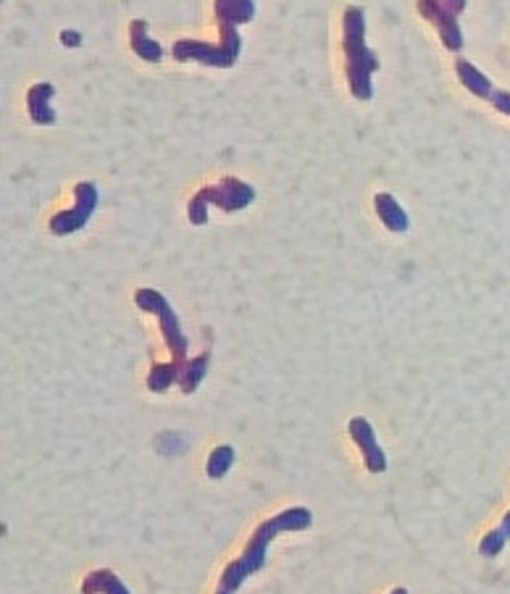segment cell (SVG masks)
<instances>
[{"label": "cell", "instance_id": "cell-19", "mask_svg": "<svg viewBox=\"0 0 510 594\" xmlns=\"http://www.w3.org/2000/svg\"><path fill=\"white\" fill-rule=\"evenodd\" d=\"M61 42H64L66 48H79L82 46V35L74 33V29H64V33H61Z\"/></svg>", "mask_w": 510, "mask_h": 594}, {"label": "cell", "instance_id": "cell-13", "mask_svg": "<svg viewBox=\"0 0 510 594\" xmlns=\"http://www.w3.org/2000/svg\"><path fill=\"white\" fill-rule=\"evenodd\" d=\"M456 72H458L460 85H463L471 95L489 101V95H493V82H489L487 74L479 72L474 64H469V61H463V59L456 61Z\"/></svg>", "mask_w": 510, "mask_h": 594}, {"label": "cell", "instance_id": "cell-1", "mask_svg": "<svg viewBox=\"0 0 510 594\" xmlns=\"http://www.w3.org/2000/svg\"><path fill=\"white\" fill-rule=\"evenodd\" d=\"M214 14L219 22L221 40L216 46L197 40H179L174 42L171 53L179 64H197L216 66V69H232L242 53V37L238 35L240 24H247L255 18V0H214Z\"/></svg>", "mask_w": 510, "mask_h": 594}, {"label": "cell", "instance_id": "cell-18", "mask_svg": "<svg viewBox=\"0 0 510 594\" xmlns=\"http://www.w3.org/2000/svg\"><path fill=\"white\" fill-rule=\"evenodd\" d=\"M489 103L495 105L500 114H508L510 116V92L506 90H493V95H489Z\"/></svg>", "mask_w": 510, "mask_h": 594}, {"label": "cell", "instance_id": "cell-11", "mask_svg": "<svg viewBox=\"0 0 510 594\" xmlns=\"http://www.w3.org/2000/svg\"><path fill=\"white\" fill-rule=\"evenodd\" d=\"M374 208H377V216H379V219H382V224L387 227L390 232H397V234L408 232L410 219H408L406 210H403L400 203H397V197H395V195L379 193V195L374 197Z\"/></svg>", "mask_w": 510, "mask_h": 594}, {"label": "cell", "instance_id": "cell-8", "mask_svg": "<svg viewBox=\"0 0 510 594\" xmlns=\"http://www.w3.org/2000/svg\"><path fill=\"white\" fill-rule=\"evenodd\" d=\"M347 431H350L353 442L358 444L360 455H364L366 468H369L371 474H384V472H387V455H384V450L379 448L377 435H374V426H371V421H366L364 416L350 418V424H347Z\"/></svg>", "mask_w": 510, "mask_h": 594}, {"label": "cell", "instance_id": "cell-20", "mask_svg": "<svg viewBox=\"0 0 510 594\" xmlns=\"http://www.w3.org/2000/svg\"><path fill=\"white\" fill-rule=\"evenodd\" d=\"M390 594H408V590H406V586H397V590H392Z\"/></svg>", "mask_w": 510, "mask_h": 594}, {"label": "cell", "instance_id": "cell-9", "mask_svg": "<svg viewBox=\"0 0 510 594\" xmlns=\"http://www.w3.org/2000/svg\"><path fill=\"white\" fill-rule=\"evenodd\" d=\"M129 42H132V51L140 55L142 61H148V64H158V61L164 59V46L148 35V22H142V18H135V22L129 24Z\"/></svg>", "mask_w": 510, "mask_h": 594}, {"label": "cell", "instance_id": "cell-5", "mask_svg": "<svg viewBox=\"0 0 510 594\" xmlns=\"http://www.w3.org/2000/svg\"><path fill=\"white\" fill-rule=\"evenodd\" d=\"M135 302L140 311L158 315V324L161 332H164L166 345H169L171 358H174V366H177L179 374H182V369L188 366V337L182 334V324H179V315L171 308V302L166 300V295H161L158 289L153 287H142L135 293Z\"/></svg>", "mask_w": 510, "mask_h": 594}, {"label": "cell", "instance_id": "cell-14", "mask_svg": "<svg viewBox=\"0 0 510 594\" xmlns=\"http://www.w3.org/2000/svg\"><path fill=\"white\" fill-rule=\"evenodd\" d=\"M234 461H238V453H234L232 444H219L205 463V472H208L211 479H224L229 472H232Z\"/></svg>", "mask_w": 510, "mask_h": 594}, {"label": "cell", "instance_id": "cell-15", "mask_svg": "<svg viewBox=\"0 0 510 594\" xmlns=\"http://www.w3.org/2000/svg\"><path fill=\"white\" fill-rule=\"evenodd\" d=\"M205 371H208V352H203V356L188 361V366H184L182 374H179V387H182L184 395H192L197 387H201Z\"/></svg>", "mask_w": 510, "mask_h": 594}, {"label": "cell", "instance_id": "cell-6", "mask_svg": "<svg viewBox=\"0 0 510 594\" xmlns=\"http://www.w3.org/2000/svg\"><path fill=\"white\" fill-rule=\"evenodd\" d=\"M469 0H419V14L437 27L443 46L450 53H458L463 48V35H460L458 16L463 14Z\"/></svg>", "mask_w": 510, "mask_h": 594}, {"label": "cell", "instance_id": "cell-3", "mask_svg": "<svg viewBox=\"0 0 510 594\" xmlns=\"http://www.w3.org/2000/svg\"><path fill=\"white\" fill-rule=\"evenodd\" d=\"M342 48L347 59V85L358 101L374 98V82L371 74L379 69L374 51L366 48V11L360 5H347L342 16Z\"/></svg>", "mask_w": 510, "mask_h": 594}, {"label": "cell", "instance_id": "cell-12", "mask_svg": "<svg viewBox=\"0 0 510 594\" xmlns=\"http://www.w3.org/2000/svg\"><path fill=\"white\" fill-rule=\"evenodd\" d=\"M82 594H132L127 590V584L116 577L111 568H98L90 571L82 581Z\"/></svg>", "mask_w": 510, "mask_h": 594}, {"label": "cell", "instance_id": "cell-17", "mask_svg": "<svg viewBox=\"0 0 510 594\" xmlns=\"http://www.w3.org/2000/svg\"><path fill=\"white\" fill-rule=\"evenodd\" d=\"M174 382H179V371L174 363H161V366H153L151 376H148V387L151 392H166Z\"/></svg>", "mask_w": 510, "mask_h": 594}, {"label": "cell", "instance_id": "cell-4", "mask_svg": "<svg viewBox=\"0 0 510 594\" xmlns=\"http://www.w3.org/2000/svg\"><path fill=\"white\" fill-rule=\"evenodd\" d=\"M255 201V188L247 184L245 179L238 177H224L221 182L211 184V188L197 190L192 195L188 216L195 227L208 224V206H219L227 214H238V210H245Z\"/></svg>", "mask_w": 510, "mask_h": 594}, {"label": "cell", "instance_id": "cell-10", "mask_svg": "<svg viewBox=\"0 0 510 594\" xmlns=\"http://www.w3.org/2000/svg\"><path fill=\"white\" fill-rule=\"evenodd\" d=\"M55 95V88L53 85L42 82V85H35L33 90L27 92V105H29V116H33L35 124H42V127H48V124H55V111L51 108V101Z\"/></svg>", "mask_w": 510, "mask_h": 594}, {"label": "cell", "instance_id": "cell-7", "mask_svg": "<svg viewBox=\"0 0 510 594\" xmlns=\"http://www.w3.org/2000/svg\"><path fill=\"white\" fill-rule=\"evenodd\" d=\"M98 201H101V193H98L95 182H79L74 188V208L64 210V214H55L51 219V232L55 237H66V234L79 232V229L87 227L90 216L95 214Z\"/></svg>", "mask_w": 510, "mask_h": 594}, {"label": "cell", "instance_id": "cell-16", "mask_svg": "<svg viewBox=\"0 0 510 594\" xmlns=\"http://www.w3.org/2000/svg\"><path fill=\"white\" fill-rule=\"evenodd\" d=\"M510 542V511L506 513V521H502L497 529L489 531L487 537H484L482 544H479V555H484V558H495V555L502 553V547Z\"/></svg>", "mask_w": 510, "mask_h": 594}, {"label": "cell", "instance_id": "cell-2", "mask_svg": "<svg viewBox=\"0 0 510 594\" xmlns=\"http://www.w3.org/2000/svg\"><path fill=\"white\" fill-rule=\"evenodd\" d=\"M314 524V513L308 507H288V511L277 513V516L269 518L253 531V540L247 542L245 553L240 555L238 560L229 563L224 568L219 579V590L216 594H234L245 584L253 573H258L260 568L266 566V558H269V544L277 540L279 534H288V531H306Z\"/></svg>", "mask_w": 510, "mask_h": 594}]
</instances>
